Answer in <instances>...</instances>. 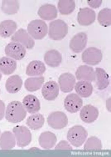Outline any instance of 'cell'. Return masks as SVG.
I'll return each mask as SVG.
<instances>
[{"label": "cell", "mask_w": 111, "mask_h": 157, "mask_svg": "<svg viewBox=\"0 0 111 157\" xmlns=\"http://www.w3.org/2000/svg\"><path fill=\"white\" fill-rule=\"evenodd\" d=\"M27 112L21 102L13 101L7 105L5 113V117L10 123H19L25 119Z\"/></svg>", "instance_id": "obj_1"}, {"label": "cell", "mask_w": 111, "mask_h": 157, "mask_svg": "<svg viewBox=\"0 0 111 157\" xmlns=\"http://www.w3.org/2000/svg\"><path fill=\"white\" fill-rule=\"evenodd\" d=\"M88 136V132L82 126L76 125L69 129L67 139L73 146L78 147L82 145Z\"/></svg>", "instance_id": "obj_2"}, {"label": "cell", "mask_w": 111, "mask_h": 157, "mask_svg": "<svg viewBox=\"0 0 111 157\" xmlns=\"http://www.w3.org/2000/svg\"><path fill=\"white\" fill-rule=\"evenodd\" d=\"M68 32L67 24L61 19H57L49 24V36L54 40H60L66 36Z\"/></svg>", "instance_id": "obj_3"}, {"label": "cell", "mask_w": 111, "mask_h": 157, "mask_svg": "<svg viewBox=\"0 0 111 157\" xmlns=\"http://www.w3.org/2000/svg\"><path fill=\"white\" fill-rule=\"evenodd\" d=\"M29 34L36 40H41L48 33V26L42 20L36 19L32 21L27 27Z\"/></svg>", "instance_id": "obj_4"}, {"label": "cell", "mask_w": 111, "mask_h": 157, "mask_svg": "<svg viewBox=\"0 0 111 157\" xmlns=\"http://www.w3.org/2000/svg\"><path fill=\"white\" fill-rule=\"evenodd\" d=\"M17 145L20 147H24L29 145L32 140L30 131L24 126H16L13 129Z\"/></svg>", "instance_id": "obj_5"}, {"label": "cell", "mask_w": 111, "mask_h": 157, "mask_svg": "<svg viewBox=\"0 0 111 157\" xmlns=\"http://www.w3.org/2000/svg\"><path fill=\"white\" fill-rule=\"evenodd\" d=\"M47 121L49 126L55 129H63L68 123L67 116L61 111L54 112L50 113L48 117Z\"/></svg>", "instance_id": "obj_6"}, {"label": "cell", "mask_w": 111, "mask_h": 157, "mask_svg": "<svg viewBox=\"0 0 111 157\" xmlns=\"http://www.w3.org/2000/svg\"><path fill=\"white\" fill-rule=\"evenodd\" d=\"M82 59L84 63L90 65L95 66L102 61V54L100 49L95 47H90L83 52Z\"/></svg>", "instance_id": "obj_7"}, {"label": "cell", "mask_w": 111, "mask_h": 157, "mask_svg": "<svg viewBox=\"0 0 111 157\" xmlns=\"http://www.w3.org/2000/svg\"><path fill=\"white\" fill-rule=\"evenodd\" d=\"M5 53L7 57L16 60H20L25 56L26 50L23 45L18 42H12L6 46Z\"/></svg>", "instance_id": "obj_8"}, {"label": "cell", "mask_w": 111, "mask_h": 157, "mask_svg": "<svg viewBox=\"0 0 111 157\" xmlns=\"http://www.w3.org/2000/svg\"><path fill=\"white\" fill-rule=\"evenodd\" d=\"M11 40L18 42L28 49H31L35 45V41L26 30L21 29L11 37Z\"/></svg>", "instance_id": "obj_9"}, {"label": "cell", "mask_w": 111, "mask_h": 157, "mask_svg": "<svg viewBox=\"0 0 111 157\" xmlns=\"http://www.w3.org/2000/svg\"><path fill=\"white\" fill-rule=\"evenodd\" d=\"M83 104L82 99L75 94H69L64 101V105L66 110L72 113H76L79 111Z\"/></svg>", "instance_id": "obj_10"}, {"label": "cell", "mask_w": 111, "mask_h": 157, "mask_svg": "<svg viewBox=\"0 0 111 157\" xmlns=\"http://www.w3.org/2000/svg\"><path fill=\"white\" fill-rule=\"evenodd\" d=\"M87 41V34L84 32H81L75 35L71 40L70 48L75 53H80L85 48Z\"/></svg>", "instance_id": "obj_11"}, {"label": "cell", "mask_w": 111, "mask_h": 157, "mask_svg": "<svg viewBox=\"0 0 111 157\" xmlns=\"http://www.w3.org/2000/svg\"><path fill=\"white\" fill-rule=\"evenodd\" d=\"M80 118L85 123L90 124L95 122L99 115V112L96 107L88 104L83 107L80 113Z\"/></svg>", "instance_id": "obj_12"}, {"label": "cell", "mask_w": 111, "mask_h": 157, "mask_svg": "<svg viewBox=\"0 0 111 157\" xmlns=\"http://www.w3.org/2000/svg\"><path fill=\"white\" fill-rule=\"evenodd\" d=\"M42 94L44 99L53 101L57 98L59 94V87L56 82L49 81L46 82L43 87Z\"/></svg>", "instance_id": "obj_13"}, {"label": "cell", "mask_w": 111, "mask_h": 157, "mask_svg": "<svg viewBox=\"0 0 111 157\" xmlns=\"http://www.w3.org/2000/svg\"><path fill=\"white\" fill-rule=\"evenodd\" d=\"M75 76L70 73L61 74L58 79L61 90L64 93H70L72 91L75 87Z\"/></svg>", "instance_id": "obj_14"}, {"label": "cell", "mask_w": 111, "mask_h": 157, "mask_svg": "<svg viewBox=\"0 0 111 157\" xmlns=\"http://www.w3.org/2000/svg\"><path fill=\"white\" fill-rule=\"evenodd\" d=\"M96 14L92 9L85 7L80 9L78 15V21L81 25L88 26L95 21Z\"/></svg>", "instance_id": "obj_15"}, {"label": "cell", "mask_w": 111, "mask_h": 157, "mask_svg": "<svg viewBox=\"0 0 111 157\" xmlns=\"http://www.w3.org/2000/svg\"><path fill=\"white\" fill-rule=\"evenodd\" d=\"M78 80L92 82L95 81V72L92 67L87 65L78 67L75 73Z\"/></svg>", "instance_id": "obj_16"}, {"label": "cell", "mask_w": 111, "mask_h": 157, "mask_svg": "<svg viewBox=\"0 0 111 157\" xmlns=\"http://www.w3.org/2000/svg\"><path fill=\"white\" fill-rule=\"evenodd\" d=\"M23 105L26 112L35 114L40 111V103L38 99L33 94H29L24 98Z\"/></svg>", "instance_id": "obj_17"}, {"label": "cell", "mask_w": 111, "mask_h": 157, "mask_svg": "<svg viewBox=\"0 0 111 157\" xmlns=\"http://www.w3.org/2000/svg\"><path fill=\"white\" fill-rule=\"evenodd\" d=\"M38 14L42 19L49 21L56 18L57 16L58 12L55 6L46 4L40 7Z\"/></svg>", "instance_id": "obj_18"}, {"label": "cell", "mask_w": 111, "mask_h": 157, "mask_svg": "<svg viewBox=\"0 0 111 157\" xmlns=\"http://www.w3.org/2000/svg\"><path fill=\"white\" fill-rule=\"evenodd\" d=\"M57 141L55 134L47 131L42 133L39 137V144L44 149H50L55 146Z\"/></svg>", "instance_id": "obj_19"}, {"label": "cell", "mask_w": 111, "mask_h": 157, "mask_svg": "<svg viewBox=\"0 0 111 157\" xmlns=\"http://www.w3.org/2000/svg\"><path fill=\"white\" fill-rule=\"evenodd\" d=\"M44 59L47 65L55 68L60 66L62 62V58L58 51L51 49L46 52L44 55Z\"/></svg>", "instance_id": "obj_20"}, {"label": "cell", "mask_w": 111, "mask_h": 157, "mask_svg": "<svg viewBox=\"0 0 111 157\" xmlns=\"http://www.w3.org/2000/svg\"><path fill=\"white\" fill-rule=\"evenodd\" d=\"M46 71V67L42 62L38 60L32 61L28 65L26 73L30 76L43 75Z\"/></svg>", "instance_id": "obj_21"}, {"label": "cell", "mask_w": 111, "mask_h": 157, "mask_svg": "<svg viewBox=\"0 0 111 157\" xmlns=\"http://www.w3.org/2000/svg\"><path fill=\"white\" fill-rule=\"evenodd\" d=\"M95 72L98 89L102 90L106 88L110 83L109 75L104 69L100 68H96Z\"/></svg>", "instance_id": "obj_22"}, {"label": "cell", "mask_w": 111, "mask_h": 157, "mask_svg": "<svg viewBox=\"0 0 111 157\" xmlns=\"http://www.w3.org/2000/svg\"><path fill=\"white\" fill-rule=\"evenodd\" d=\"M17 67V62L9 57L4 56L0 59V71L5 75L13 74Z\"/></svg>", "instance_id": "obj_23"}, {"label": "cell", "mask_w": 111, "mask_h": 157, "mask_svg": "<svg viewBox=\"0 0 111 157\" xmlns=\"http://www.w3.org/2000/svg\"><path fill=\"white\" fill-rule=\"evenodd\" d=\"M23 81L21 77L17 75H12L7 79L6 82V90L10 94L18 93L21 89Z\"/></svg>", "instance_id": "obj_24"}, {"label": "cell", "mask_w": 111, "mask_h": 157, "mask_svg": "<svg viewBox=\"0 0 111 157\" xmlns=\"http://www.w3.org/2000/svg\"><path fill=\"white\" fill-rule=\"evenodd\" d=\"M16 141L13 133L11 132H4L0 136V148L2 150H9L15 147Z\"/></svg>", "instance_id": "obj_25"}, {"label": "cell", "mask_w": 111, "mask_h": 157, "mask_svg": "<svg viewBox=\"0 0 111 157\" xmlns=\"http://www.w3.org/2000/svg\"><path fill=\"white\" fill-rule=\"evenodd\" d=\"M75 89L78 96L83 98H88L92 94L93 86L90 82L81 81L75 84Z\"/></svg>", "instance_id": "obj_26"}, {"label": "cell", "mask_w": 111, "mask_h": 157, "mask_svg": "<svg viewBox=\"0 0 111 157\" xmlns=\"http://www.w3.org/2000/svg\"><path fill=\"white\" fill-rule=\"evenodd\" d=\"M18 26L12 20H5L0 23V36L4 38L10 36L16 31Z\"/></svg>", "instance_id": "obj_27"}, {"label": "cell", "mask_w": 111, "mask_h": 157, "mask_svg": "<svg viewBox=\"0 0 111 157\" xmlns=\"http://www.w3.org/2000/svg\"><path fill=\"white\" fill-rule=\"evenodd\" d=\"M44 82L43 76L33 77L27 79L24 83V86L27 91L33 92L40 89Z\"/></svg>", "instance_id": "obj_28"}, {"label": "cell", "mask_w": 111, "mask_h": 157, "mask_svg": "<svg viewBox=\"0 0 111 157\" xmlns=\"http://www.w3.org/2000/svg\"><path fill=\"white\" fill-rule=\"evenodd\" d=\"M44 123V118L43 115L38 113L33 114L27 119L26 124L29 128L33 130L41 128Z\"/></svg>", "instance_id": "obj_29"}, {"label": "cell", "mask_w": 111, "mask_h": 157, "mask_svg": "<svg viewBox=\"0 0 111 157\" xmlns=\"http://www.w3.org/2000/svg\"><path fill=\"white\" fill-rule=\"evenodd\" d=\"M19 8L18 1H3L2 2L1 9L5 14L13 15L18 13Z\"/></svg>", "instance_id": "obj_30"}, {"label": "cell", "mask_w": 111, "mask_h": 157, "mask_svg": "<svg viewBox=\"0 0 111 157\" xmlns=\"http://www.w3.org/2000/svg\"><path fill=\"white\" fill-rule=\"evenodd\" d=\"M75 7L74 1H60L58 4V8L60 13L62 15H68L72 13Z\"/></svg>", "instance_id": "obj_31"}, {"label": "cell", "mask_w": 111, "mask_h": 157, "mask_svg": "<svg viewBox=\"0 0 111 157\" xmlns=\"http://www.w3.org/2000/svg\"><path fill=\"white\" fill-rule=\"evenodd\" d=\"M98 20L99 24L103 26L107 27L111 24V10L106 8L99 12L98 14Z\"/></svg>", "instance_id": "obj_32"}, {"label": "cell", "mask_w": 111, "mask_h": 157, "mask_svg": "<svg viewBox=\"0 0 111 157\" xmlns=\"http://www.w3.org/2000/svg\"><path fill=\"white\" fill-rule=\"evenodd\" d=\"M102 142L96 137L92 136L88 138L84 145L85 150H100L102 148Z\"/></svg>", "instance_id": "obj_33"}, {"label": "cell", "mask_w": 111, "mask_h": 157, "mask_svg": "<svg viewBox=\"0 0 111 157\" xmlns=\"http://www.w3.org/2000/svg\"><path fill=\"white\" fill-rule=\"evenodd\" d=\"M56 150H72V147L68 141L65 140L61 141L55 147Z\"/></svg>", "instance_id": "obj_34"}, {"label": "cell", "mask_w": 111, "mask_h": 157, "mask_svg": "<svg viewBox=\"0 0 111 157\" xmlns=\"http://www.w3.org/2000/svg\"><path fill=\"white\" fill-rule=\"evenodd\" d=\"M5 113V105L4 102L0 100V121L4 117Z\"/></svg>", "instance_id": "obj_35"}, {"label": "cell", "mask_w": 111, "mask_h": 157, "mask_svg": "<svg viewBox=\"0 0 111 157\" xmlns=\"http://www.w3.org/2000/svg\"><path fill=\"white\" fill-rule=\"evenodd\" d=\"M88 5L94 8H98L100 6L102 2V1H87Z\"/></svg>", "instance_id": "obj_36"}, {"label": "cell", "mask_w": 111, "mask_h": 157, "mask_svg": "<svg viewBox=\"0 0 111 157\" xmlns=\"http://www.w3.org/2000/svg\"><path fill=\"white\" fill-rule=\"evenodd\" d=\"M2 78V74L1 73V71H0V81H1Z\"/></svg>", "instance_id": "obj_37"}, {"label": "cell", "mask_w": 111, "mask_h": 157, "mask_svg": "<svg viewBox=\"0 0 111 157\" xmlns=\"http://www.w3.org/2000/svg\"><path fill=\"white\" fill-rule=\"evenodd\" d=\"M1 130H0V135H1Z\"/></svg>", "instance_id": "obj_38"}, {"label": "cell", "mask_w": 111, "mask_h": 157, "mask_svg": "<svg viewBox=\"0 0 111 157\" xmlns=\"http://www.w3.org/2000/svg\"><path fill=\"white\" fill-rule=\"evenodd\" d=\"M0 94H1V89H0Z\"/></svg>", "instance_id": "obj_39"}]
</instances>
